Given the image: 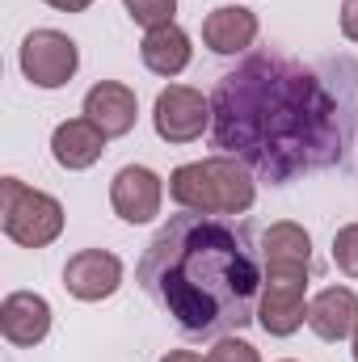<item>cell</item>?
<instances>
[{
	"mask_svg": "<svg viewBox=\"0 0 358 362\" xmlns=\"http://www.w3.org/2000/svg\"><path fill=\"white\" fill-rule=\"evenodd\" d=\"M358 131V64H304L282 51H253L211 93L215 148L270 185L346 165Z\"/></svg>",
	"mask_w": 358,
	"mask_h": 362,
	"instance_id": "1",
	"label": "cell"
},
{
	"mask_svg": "<svg viewBox=\"0 0 358 362\" xmlns=\"http://www.w3.org/2000/svg\"><path fill=\"white\" fill-rule=\"evenodd\" d=\"M135 278L185 337H228L258 320L266 262L245 219L181 211L148 240Z\"/></svg>",
	"mask_w": 358,
	"mask_h": 362,
	"instance_id": "2",
	"label": "cell"
},
{
	"mask_svg": "<svg viewBox=\"0 0 358 362\" xmlns=\"http://www.w3.org/2000/svg\"><path fill=\"white\" fill-rule=\"evenodd\" d=\"M169 198L194 215H245L258 198V185L249 177V165L236 156H207L173 169Z\"/></svg>",
	"mask_w": 358,
	"mask_h": 362,
	"instance_id": "3",
	"label": "cell"
},
{
	"mask_svg": "<svg viewBox=\"0 0 358 362\" xmlns=\"http://www.w3.org/2000/svg\"><path fill=\"white\" fill-rule=\"evenodd\" d=\"M0 223H4V236L21 249H47L51 240H59L64 232V206L59 198L42 194V189H30L25 181L4 177L0 181Z\"/></svg>",
	"mask_w": 358,
	"mask_h": 362,
	"instance_id": "4",
	"label": "cell"
},
{
	"mask_svg": "<svg viewBox=\"0 0 358 362\" xmlns=\"http://www.w3.org/2000/svg\"><path fill=\"white\" fill-rule=\"evenodd\" d=\"M81 68V51L59 30H34L21 42V72L34 89H64Z\"/></svg>",
	"mask_w": 358,
	"mask_h": 362,
	"instance_id": "5",
	"label": "cell"
},
{
	"mask_svg": "<svg viewBox=\"0 0 358 362\" xmlns=\"http://www.w3.org/2000/svg\"><path fill=\"white\" fill-rule=\"evenodd\" d=\"M152 127L165 144H194L211 127V101L190 85H169L156 93Z\"/></svg>",
	"mask_w": 358,
	"mask_h": 362,
	"instance_id": "6",
	"label": "cell"
},
{
	"mask_svg": "<svg viewBox=\"0 0 358 362\" xmlns=\"http://www.w3.org/2000/svg\"><path fill=\"white\" fill-rule=\"evenodd\" d=\"M308 320V278L304 274H266L258 325L270 337H291Z\"/></svg>",
	"mask_w": 358,
	"mask_h": 362,
	"instance_id": "7",
	"label": "cell"
},
{
	"mask_svg": "<svg viewBox=\"0 0 358 362\" xmlns=\"http://www.w3.org/2000/svg\"><path fill=\"white\" fill-rule=\"evenodd\" d=\"M161 198H165V185H161V177L148 165H127V169H118L114 181H110V206L127 223L156 219L161 215Z\"/></svg>",
	"mask_w": 358,
	"mask_h": 362,
	"instance_id": "8",
	"label": "cell"
},
{
	"mask_svg": "<svg viewBox=\"0 0 358 362\" xmlns=\"http://www.w3.org/2000/svg\"><path fill=\"white\" fill-rule=\"evenodd\" d=\"M64 286L85 303H101L122 286V262L110 249H81L64 266Z\"/></svg>",
	"mask_w": 358,
	"mask_h": 362,
	"instance_id": "9",
	"label": "cell"
},
{
	"mask_svg": "<svg viewBox=\"0 0 358 362\" xmlns=\"http://www.w3.org/2000/svg\"><path fill=\"white\" fill-rule=\"evenodd\" d=\"M0 333H4V341H13L21 350L38 346L51 333V303L34 291H13L0 303Z\"/></svg>",
	"mask_w": 358,
	"mask_h": 362,
	"instance_id": "10",
	"label": "cell"
},
{
	"mask_svg": "<svg viewBox=\"0 0 358 362\" xmlns=\"http://www.w3.org/2000/svg\"><path fill=\"white\" fill-rule=\"evenodd\" d=\"M105 139H110V135H105L97 122H89V118H68V122H59L55 135H51V156H55L59 169L81 173V169H93V165L101 160Z\"/></svg>",
	"mask_w": 358,
	"mask_h": 362,
	"instance_id": "11",
	"label": "cell"
},
{
	"mask_svg": "<svg viewBox=\"0 0 358 362\" xmlns=\"http://www.w3.org/2000/svg\"><path fill=\"white\" fill-rule=\"evenodd\" d=\"M258 38V13L241 4H219L202 17V42L215 55H241Z\"/></svg>",
	"mask_w": 358,
	"mask_h": 362,
	"instance_id": "12",
	"label": "cell"
},
{
	"mask_svg": "<svg viewBox=\"0 0 358 362\" xmlns=\"http://www.w3.org/2000/svg\"><path fill=\"white\" fill-rule=\"evenodd\" d=\"M308 329L321 341H346L358 329V295L350 286H325L308 303Z\"/></svg>",
	"mask_w": 358,
	"mask_h": 362,
	"instance_id": "13",
	"label": "cell"
},
{
	"mask_svg": "<svg viewBox=\"0 0 358 362\" xmlns=\"http://www.w3.org/2000/svg\"><path fill=\"white\" fill-rule=\"evenodd\" d=\"M85 118L97 122L110 139H118V135H127L135 127L139 101H135V93L127 89V85H118V81H97L85 93Z\"/></svg>",
	"mask_w": 358,
	"mask_h": 362,
	"instance_id": "14",
	"label": "cell"
},
{
	"mask_svg": "<svg viewBox=\"0 0 358 362\" xmlns=\"http://www.w3.org/2000/svg\"><path fill=\"white\" fill-rule=\"evenodd\" d=\"M262 262H266V274H304L312 270V236L282 219V223H270L266 236H262Z\"/></svg>",
	"mask_w": 358,
	"mask_h": 362,
	"instance_id": "15",
	"label": "cell"
},
{
	"mask_svg": "<svg viewBox=\"0 0 358 362\" xmlns=\"http://www.w3.org/2000/svg\"><path fill=\"white\" fill-rule=\"evenodd\" d=\"M190 55H194L190 34L181 30L178 21H169V25H161V30H148L144 42H139L144 68L156 72V76H165V81H173V76H181V72L190 68Z\"/></svg>",
	"mask_w": 358,
	"mask_h": 362,
	"instance_id": "16",
	"label": "cell"
},
{
	"mask_svg": "<svg viewBox=\"0 0 358 362\" xmlns=\"http://www.w3.org/2000/svg\"><path fill=\"white\" fill-rule=\"evenodd\" d=\"M178 13V0H127V17L144 30H161L169 25Z\"/></svg>",
	"mask_w": 358,
	"mask_h": 362,
	"instance_id": "17",
	"label": "cell"
},
{
	"mask_svg": "<svg viewBox=\"0 0 358 362\" xmlns=\"http://www.w3.org/2000/svg\"><path fill=\"white\" fill-rule=\"evenodd\" d=\"M333 262L346 278H358V223H346L333 236Z\"/></svg>",
	"mask_w": 358,
	"mask_h": 362,
	"instance_id": "18",
	"label": "cell"
},
{
	"mask_svg": "<svg viewBox=\"0 0 358 362\" xmlns=\"http://www.w3.org/2000/svg\"><path fill=\"white\" fill-rule=\"evenodd\" d=\"M207 362H262V358H258V350H253L249 341H241V337H219V341L211 346Z\"/></svg>",
	"mask_w": 358,
	"mask_h": 362,
	"instance_id": "19",
	"label": "cell"
},
{
	"mask_svg": "<svg viewBox=\"0 0 358 362\" xmlns=\"http://www.w3.org/2000/svg\"><path fill=\"white\" fill-rule=\"evenodd\" d=\"M342 34L350 42H358V0H346L342 4Z\"/></svg>",
	"mask_w": 358,
	"mask_h": 362,
	"instance_id": "20",
	"label": "cell"
},
{
	"mask_svg": "<svg viewBox=\"0 0 358 362\" xmlns=\"http://www.w3.org/2000/svg\"><path fill=\"white\" fill-rule=\"evenodd\" d=\"M51 8H59V13H85L93 0H47Z\"/></svg>",
	"mask_w": 358,
	"mask_h": 362,
	"instance_id": "21",
	"label": "cell"
},
{
	"mask_svg": "<svg viewBox=\"0 0 358 362\" xmlns=\"http://www.w3.org/2000/svg\"><path fill=\"white\" fill-rule=\"evenodd\" d=\"M161 362H207V358H198L194 350H169V354H165Z\"/></svg>",
	"mask_w": 358,
	"mask_h": 362,
	"instance_id": "22",
	"label": "cell"
},
{
	"mask_svg": "<svg viewBox=\"0 0 358 362\" xmlns=\"http://www.w3.org/2000/svg\"><path fill=\"white\" fill-rule=\"evenodd\" d=\"M350 354H354V362H358V329H354V337H350Z\"/></svg>",
	"mask_w": 358,
	"mask_h": 362,
	"instance_id": "23",
	"label": "cell"
},
{
	"mask_svg": "<svg viewBox=\"0 0 358 362\" xmlns=\"http://www.w3.org/2000/svg\"><path fill=\"white\" fill-rule=\"evenodd\" d=\"M282 362H291V358H282Z\"/></svg>",
	"mask_w": 358,
	"mask_h": 362,
	"instance_id": "24",
	"label": "cell"
}]
</instances>
